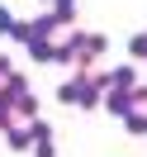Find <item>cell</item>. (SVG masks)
<instances>
[{"mask_svg":"<svg viewBox=\"0 0 147 157\" xmlns=\"http://www.w3.org/2000/svg\"><path fill=\"white\" fill-rule=\"evenodd\" d=\"M0 29H14V24H10V14H5V10H0Z\"/></svg>","mask_w":147,"mask_h":157,"instance_id":"1","label":"cell"}]
</instances>
